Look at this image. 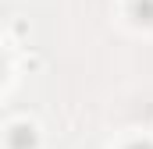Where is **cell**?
<instances>
[{"mask_svg":"<svg viewBox=\"0 0 153 149\" xmlns=\"http://www.w3.org/2000/svg\"><path fill=\"white\" fill-rule=\"evenodd\" d=\"M132 14H135L139 21L153 25V0H135V4H132Z\"/></svg>","mask_w":153,"mask_h":149,"instance_id":"cell-2","label":"cell"},{"mask_svg":"<svg viewBox=\"0 0 153 149\" xmlns=\"http://www.w3.org/2000/svg\"><path fill=\"white\" fill-rule=\"evenodd\" d=\"M128 149H153V146H150V142H132Z\"/></svg>","mask_w":153,"mask_h":149,"instance_id":"cell-3","label":"cell"},{"mask_svg":"<svg viewBox=\"0 0 153 149\" xmlns=\"http://www.w3.org/2000/svg\"><path fill=\"white\" fill-rule=\"evenodd\" d=\"M7 142H11V149H32L36 146V135H32L29 124H14L11 135H7Z\"/></svg>","mask_w":153,"mask_h":149,"instance_id":"cell-1","label":"cell"}]
</instances>
